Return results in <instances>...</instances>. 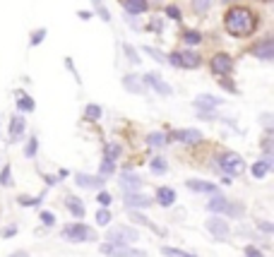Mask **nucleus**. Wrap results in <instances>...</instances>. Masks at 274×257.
Segmentation results:
<instances>
[{
	"instance_id": "nucleus-1",
	"label": "nucleus",
	"mask_w": 274,
	"mask_h": 257,
	"mask_svg": "<svg viewBox=\"0 0 274 257\" xmlns=\"http://www.w3.org/2000/svg\"><path fill=\"white\" fill-rule=\"evenodd\" d=\"M224 29L236 36V39H245L252 36L257 29V15L250 8H243V5H231L226 15H224Z\"/></svg>"
},
{
	"instance_id": "nucleus-2",
	"label": "nucleus",
	"mask_w": 274,
	"mask_h": 257,
	"mask_svg": "<svg viewBox=\"0 0 274 257\" xmlns=\"http://www.w3.org/2000/svg\"><path fill=\"white\" fill-rule=\"evenodd\" d=\"M60 238L63 240H67V243H92L94 240V231L89 228L87 224H67L63 226V231H60Z\"/></svg>"
},
{
	"instance_id": "nucleus-3",
	"label": "nucleus",
	"mask_w": 274,
	"mask_h": 257,
	"mask_svg": "<svg viewBox=\"0 0 274 257\" xmlns=\"http://www.w3.org/2000/svg\"><path fill=\"white\" fill-rule=\"evenodd\" d=\"M219 168L226 176H241L245 171V163H243L241 154H233V151H226L219 156Z\"/></svg>"
},
{
	"instance_id": "nucleus-4",
	"label": "nucleus",
	"mask_w": 274,
	"mask_h": 257,
	"mask_svg": "<svg viewBox=\"0 0 274 257\" xmlns=\"http://www.w3.org/2000/svg\"><path fill=\"white\" fill-rule=\"evenodd\" d=\"M209 67H212V72L217 77H229L233 72V58L229 53H217V55H212Z\"/></svg>"
},
{
	"instance_id": "nucleus-5",
	"label": "nucleus",
	"mask_w": 274,
	"mask_h": 257,
	"mask_svg": "<svg viewBox=\"0 0 274 257\" xmlns=\"http://www.w3.org/2000/svg\"><path fill=\"white\" fill-rule=\"evenodd\" d=\"M101 252L106 257H147L144 250H135V247H128V245H116V243H104Z\"/></svg>"
},
{
	"instance_id": "nucleus-6",
	"label": "nucleus",
	"mask_w": 274,
	"mask_h": 257,
	"mask_svg": "<svg viewBox=\"0 0 274 257\" xmlns=\"http://www.w3.org/2000/svg\"><path fill=\"white\" fill-rule=\"evenodd\" d=\"M250 53L255 58H260V60H274V41L272 39H262V41H257L255 46L250 48Z\"/></svg>"
},
{
	"instance_id": "nucleus-7",
	"label": "nucleus",
	"mask_w": 274,
	"mask_h": 257,
	"mask_svg": "<svg viewBox=\"0 0 274 257\" xmlns=\"http://www.w3.org/2000/svg\"><path fill=\"white\" fill-rule=\"evenodd\" d=\"M207 231L209 233H212V236H217V238H221V240H224V238L229 236L231 233V228H229V224H226V221H224V219H221L219 214L217 216H209L207 219Z\"/></svg>"
},
{
	"instance_id": "nucleus-8",
	"label": "nucleus",
	"mask_w": 274,
	"mask_h": 257,
	"mask_svg": "<svg viewBox=\"0 0 274 257\" xmlns=\"http://www.w3.org/2000/svg\"><path fill=\"white\" fill-rule=\"evenodd\" d=\"M171 139L175 142H183V144H198L200 139H202V132L200 130H193V128H183V130H175Z\"/></svg>"
},
{
	"instance_id": "nucleus-9",
	"label": "nucleus",
	"mask_w": 274,
	"mask_h": 257,
	"mask_svg": "<svg viewBox=\"0 0 274 257\" xmlns=\"http://www.w3.org/2000/svg\"><path fill=\"white\" fill-rule=\"evenodd\" d=\"M142 82H147V84L152 87L154 92H159L161 97H171V87L166 84V82L159 75H156V72H147V75L142 77Z\"/></svg>"
},
{
	"instance_id": "nucleus-10",
	"label": "nucleus",
	"mask_w": 274,
	"mask_h": 257,
	"mask_svg": "<svg viewBox=\"0 0 274 257\" xmlns=\"http://www.w3.org/2000/svg\"><path fill=\"white\" fill-rule=\"evenodd\" d=\"M75 183L79 185V188H84V190H99V188H104L106 178H101V176H87V173H79V176L75 178Z\"/></svg>"
},
{
	"instance_id": "nucleus-11",
	"label": "nucleus",
	"mask_w": 274,
	"mask_h": 257,
	"mask_svg": "<svg viewBox=\"0 0 274 257\" xmlns=\"http://www.w3.org/2000/svg\"><path fill=\"white\" fill-rule=\"evenodd\" d=\"M219 104L221 101L217 97H212V94H198V97H195V108L202 111V113H212Z\"/></svg>"
},
{
	"instance_id": "nucleus-12",
	"label": "nucleus",
	"mask_w": 274,
	"mask_h": 257,
	"mask_svg": "<svg viewBox=\"0 0 274 257\" xmlns=\"http://www.w3.org/2000/svg\"><path fill=\"white\" fill-rule=\"evenodd\" d=\"M125 204L128 207H135V209H147V207H152L154 200H149V197H144V195L135 193V190H130V193H125Z\"/></svg>"
},
{
	"instance_id": "nucleus-13",
	"label": "nucleus",
	"mask_w": 274,
	"mask_h": 257,
	"mask_svg": "<svg viewBox=\"0 0 274 257\" xmlns=\"http://www.w3.org/2000/svg\"><path fill=\"white\" fill-rule=\"evenodd\" d=\"M123 87L130 94H144L147 92V84L142 82V77H137V75H125L123 77Z\"/></svg>"
},
{
	"instance_id": "nucleus-14",
	"label": "nucleus",
	"mask_w": 274,
	"mask_h": 257,
	"mask_svg": "<svg viewBox=\"0 0 274 257\" xmlns=\"http://www.w3.org/2000/svg\"><path fill=\"white\" fill-rule=\"evenodd\" d=\"M229 207H231V202L219 193H217V197H212L207 202V209L212 214H229Z\"/></svg>"
},
{
	"instance_id": "nucleus-15",
	"label": "nucleus",
	"mask_w": 274,
	"mask_h": 257,
	"mask_svg": "<svg viewBox=\"0 0 274 257\" xmlns=\"http://www.w3.org/2000/svg\"><path fill=\"white\" fill-rule=\"evenodd\" d=\"M202 65V58L195 51H180V67L183 70H198Z\"/></svg>"
},
{
	"instance_id": "nucleus-16",
	"label": "nucleus",
	"mask_w": 274,
	"mask_h": 257,
	"mask_svg": "<svg viewBox=\"0 0 274 257\" xmlns=\"http://www.w3.org/2000/svg\"><path fill=\"white\" fill-rule=\"evenodd\" d=\"M24 128H27V120L22 116H15L10 120V142H20L24 137Z\"/></svg>"
},
{
	"instance_id": "nucleus-17",
	"label": "nucleus",
	"mask_w": 274,
	"mask_h": 257,
	"mask_svg": "<svg viewBox=\"0 0 274 257\" xmlns=\"http://www.w3.org/2000/svg\"><path fill=\"white\" fill-rule=\"evenodd\" d=\"M118 183H121V188L125 190V193H130V190H140V188H142L140 176H135V173H123Z\"/></svg>"
},
{
	"instance_id": "nucleus-18",
	"label": "nucleus",
	"mask_w": 274,
	"mask_h": 257,
	"mask_svg": "<svg viewBox=\"0 0 274 257\" xmlns=\"http://www.w3.org/2000/svg\"><path fill=\"white\" fill-rule=\"evenodd\" d=\"M186 185H188V190H193V193H207V195L217 193V185H214V183H207V181H193V178H190Z\"/></svg>"
},
{
	"instance_id": "nucleus-19",
	"label": "nucleus",
	"mask_w": 274,
	"mask_h": 257,
	"mask_svg": "<svg viewBox=\"0 0 274 257\" xmlns=\"http://www.w3.org/2000/svg\"><path fill=\"white\" fill-rule=\"evenodd\" d=\"M121 5L130 15H142V12L149 10V3L147 0H121Z\"/></svg>"
},
{
	"instance_id": "nucleus-20",
	"label": "nucleus",
	"mask_w": 274,
	"mask_h": 257,
	"mask_svg": "<svg viewBox=\"0 0 274 257\" xmlns=\"http://www.w3.org/2000/svg\"><path fill=\"white\" fill-rule=\"evenodd\" d=\"M65 207L72 212V216H77V219H82V216H84V202H82L79 197L67 195V197H65Z\"/></svg>"
},
{
	"instance_id": "nucleus-21",
	"label": "nucleus",
	"mask_w": 274,
	"mask_h": 257,
	"mask_svg": "<svg viewBox=\"0 0 274 257\" xmlns=\"http://www.w3.org/2000/svg\"><path fill=\"white\" fill-rule=\"evenodd\" d=\"M156 202L161 204V207H171V204L175 202L173 188H159V190H156Z\"/></svg>"
},
{
	"instance_id": "nucleus-22",
	"label": "nucleus",
	"mask_w": 274,
	"mask_h": 257,
	"mask_svg": "<svg viewBox=\"0 0 274 257\" xmlns=\"http://www.w3.org/2000/svg\"><path fill=\"white\" fill-rule=\"evenodd\" d=\"M130 221H132V224L147 226V228H152V231H156V233H164V231H161V228H159V226H154L152 221H149V219H147V216H144V214H140V212H137V209H135V212H130Z\"/></svg>"
},
{
	"instance_id": "nucleus-23",
	"label": "nucleus",
	"mask_w": 274,
	"mask_h": 257,
	"mask_svg": "<svg viewBox=\"0 0 274 257\" xmlns=\"http://www.w3.org/2000/svg\"><path fill=\"white\" fill-rule=\"evenodd\" d=\"M180 39H183V43H188V46L193 48V46H198V43H202V34H200L198 29H183V34H180Z\"/></svg>"
},
{
	"instance_id": "nucleus-24",
	"label": "nucleus",
	"mask_w": 274,
	"mask_h": 257,
	"mask_svg": "<svg viewBox=\"0 0 274 257\" xmlns=\"http://www.w3.org/2000/svg\"><path fill=\"white\" fill-rule=\"evenodd\" d=\"M147 144H149V147H166V144H168V137H166L164 132H149V135H147Z\"/></svg>"
},
{
	"instance_id": "nucleus-25",
	"label": "nucleus",
	"mask_w": 274,
	"mask_h": 257,
	"mask_svg": "<svg viewBox=\"0 0 274 257\" xmlns=\"http://www.w3.org/2000/svg\"><path fill=\"white\" fill-rule=\"evenodd\" d=\"M84 120H101V106H97V104H89L87 108H84Z\"/></svg>"
},
{
	"instance_id": "nucleus-26",
	"label": "nucleus",
	"mask_w": 274,
	"mask_h": 257,
	"mask_svg": "<svg viewBox=\"0 0 274 257\" xmlns=\"http://www.w3.org/2000/svg\"><path fill=\"white\" fill-rule=\"evenodd\" d=\"M269 171H272V168H269L264 161H257V163L252 166V176H255V178H264V176H267Z\"/></svg>"
},
{
	"instance_id": "nucleus-27",
	"label": "nucleus",
	"mask_w": 274,
	"mask_h": 257,
	"mask_svg": "<svg viewBox=\"0 0 274 257\" xmlns=\"http://www.w3.org/2000/svg\"><path fill=\"white\" fill-rule=\"evenodd\" d=\"M118 156H121V144H116V142H113V144H106V159L116 163Z\"/></svg>"
},
{
	"instance_id": "nucleus-28",
	"label": "nucleus",
	"mask_w": 274,
	"mask_h": 257,
	"mask_svg": "<svg viewBox=\"0 0 274 257\" xmlns=\"http://www.w3.org/2000/svg\"><path fill=\"white\" fill-rule=\"evenodd\" d=\"M209 8H212V0H193V12L198 15H205Z\"/></svg>"
},
{
	"instance_id": "nucleus-29",
	"label": "nucleus",
	"mask_w": 274,
	"mask_h": 257,
	"mask_svg": "<svg viewBox=\"0 0 274 257\" xmlns=\"http://www.w3.org/2000/svg\"><path fill=\"white\" fill-rule=\"evenodd\" d=\"M17 108H20V111H24V113H32V111H34L32 97H27V94H24V97H20V101H17Z\"/></svg>"
},
{
	"instance_id": "nucleus-30",
	"label": "nucleus",
	"mask_w": 274,
	"mask_h": 257,
	"mask_svg": "<svg viewBox=\"0 0 274 257\" xmlns=\"http://www.w3.org/2000/svg\"><path fill=\"white\" fill-rule=\"evenodd\" d=\"M142 51H144L147 55H152V58L156 60V63H166V55L161 53V51H156V48H152V46H144Z\"/></svg>"
},
{
	"instance_id": "nucleus-31",
	"label": "nucleus",
	"mask_w": 274,
	"mask_h": 257,
	"mask_svg": "<svg viewBox=\"0 0 274 257\" xmlns=\"http://www.w3.org/2000/svg\"><path fill=\"white\" fill-rule=\"evenodd\" d=\"M36 147H39V139L32 137L29 142H27V147H24V156H27V159H34V154H36Z\"/></svg>"
},
{
	"instance_id": "nucleus-32",
	"label": "nucleus",
	"mask_w": 274,
	"mask_h": 257,
	"mask_svg": "<svg viewBox=\"0 0 274 257\" xmlns=\"http://www.w3.org/2000/svg\"><path fill=\"white\" fill-rule=\"evenodd\" d=\"M149 166H152L154 173H166V171H168V166H166V161L161 159V156H159V159H152V163H149Z\"/></svg>"
},
{
	"instance_id": "nucleus-33",
	"label": "nucleus",
	"mask_w": 274,
	"mask_h": 257,
	"mask_svg": "<svg viewBox=\"0 0 274 257\" xmlns=\"http://www.w3.org/2000/svg\"><path fill=\"white\" fill-rule=\"evenodd\" d=\"M109 221H111V212H109V209H99V212H97V224L106 226Z\"/></svg>"
},
{
	"instance_id": "nucleus-34",
	"label": "nucleus",
	"mask_w": 274,
	"mask_h": 257,
	"mask_svg": "<svg viewBox=\"0 0 274 257\" xmlns=\"http://www.w3.org/2000/svg\"><path fill=\"white\" fill-rule=\"evenodd\" d=\"M17 202L22 204V207H34V204L41 202V197H17Z\"/></svg>"
},
{
	"instance_id": "nucleus-35",
	"label": "nucleus",
	"mask_w": 274,
	"mask_h": 257,
	"mask_svg": "<svg viewBox=\"0 0 274 257\" xmlns=\"http://www.w3.org/2000/svg\"><path fill=\"white\" fill-rule=\"evenodd\" d=\"M113 168H116V166H113V161L106 159V161H104V163L99 166V173H101V176H109V173H113Z\"/></svg>"
},
{
	"instance_id": "nucleus-36",
	"label": "nucleus",
	"mask_w": 274,
	"mask_h": 257,
	"mask_svg": "<svg viewBox=\"0 0 274 257\" xmlns=\"http://www.w3.org/2000/svg\"><path fill=\"white\" fill-rule=\"evenodd\" d=\"M123 51H125V55H128V58H130V63H140V58H137V53H135V51H132L130 46H128V43H123Z\"/></svg>"
},
{
	"instance_id": "nucleus-37",
	"label": "nucleus",
	"mask_w": 274,
	"mask_h": 257,
	"mask_svg": "<svg viewBox=\"0 0 274 257\" xmlns=\"http://www.w3.org/2000/svg\"><path fill=\"white\" fill-rule=\"evenodd\" d=\"M219 84L224 87L226 92H231V94H236V92H238V89H236V84H231V79H229V77H221V82H219Z\"/></svg>"
},
{
	"instance_id": "nucleus-38",
	"label": "nucleus",
	"mask_w": 274,
	"mask_h": 257,
	"mask_svg": "<svg viewBox=\"0 0 274 257\" xmlns=\"http://www.w3.org/2000/svg\"><path fill=\"white\" fill-rule=\"evenodd\" d=\"M41 224L53 226V224H55V216L51 214V212H41Z\"/></svg>"
},
{
	"instance_id": "nucleus-39",
	"label": "nucleus",
	"mask_w": 274,
	"mask_h": 257,
	"mask_svg": "<svg viewBox=\"0 0 274 257\" xmlns=\"http://www.w3.org/2000/svg\"><path fill=\"white\" fill-rule=\"evenodd\" d=\"M166 15H168L171 20H180V10H178L175 5H168V8H166Z\"/></svg>"
},
{
	"instance_id": "nucleus-40",
	"label": "nucleus",
	"mask_w": 274,
	"mask_h": 257,
	"mask_svg": "<svg viewBox=\"0 0 274 257\" xmlns=\"http://www.w3.org/2000/svg\"><path fill=\"white\" fill-rule=\"evenodd\" d=\"M10 166H5V171L0 173V185H10Z\"/></svg>"
},
{
	"instance_id": "nucleus-41",
	"label": "nucleus",
	"mask_w": 274,
	"mask_h": 257,
	"mask_svg": "<svg viewBox=\"0 0 274 257\" xmlns=\"http://www.w3.org/2000/svg\"><path fill=\"white\" fill-rule=\"evenodd\" d=\"M41 39H46V29H39V32L32 34V46H36V43L41 41Z\"/></svg>"
},
{
	"instance_id": "nucleus-42",
	"label": "nucleus",
	"mask_w": 274,
	"mask_h": 257,
	"mask_svg": "<svg viewBox=\"0 0 274 257\" xmlns=\"http://www.w3.org/2000/svg\"><path fill=\"white\" fill-rule=\"evenodd\" d=\"M97 202L104 204V207H109V204H111V195L109 193H99V195H97Z\"/></svg>"
},
{
	"instance_id": "nucleus-43",
	"label": "nucleus",
	"mask_w": 274,
	"mask_h": 257,
	"mask_svg": "<svg viewBox=\"0 0 274 257\" xmlns=\"http://www.w3.org/2000/svg\"><path fill=\"white\" fill-rule=\"evenodd\" d=\"M245 255H248V257H262V252H260L255 245H248V247H245Z\"/></svg>"
},
{
	"instance_id": "nucleus-44",
	"label": "nucleus",
	"mask_w": 274,
	"mask_h": 257,
	"mask_svg": "<svg viewBox=\"0 0 274 257\" xmlns=\"http://www.w3.org/2000/svg\"><path fill=\"white\" fill-rule=\"evenodd\" d=\"M257 228H262L264 233H272V231H274V226L267 224V221H257Z\"/></svg>"
},
{
	"instance_id": "nucleus-45",
	"label": "nucleus",
	"mask_w": 274,
	"mask_h": 257,
	"mask_svg": "<svg viewBox=\"0 0 274 257\" xmlns=\"http://www.w3.org/2000/svg\"><path fill=\"white\" fill-rule=\"evenodd\" d=\"M15 233H17V226H8V228L3 231V236H5V238H12Z\"/></svg>"
},
{
	"instance_id": "nucleus-46",
	"label": "nucleus",
	"mask_w": 274,
	"mask_h": 257,
	"mask_svg": "<svg viewBox=\"0 0 274 257\" xmlns=\"http://www.w3.org/2000/svg\"><path fill=\"white\" fill-rule=\"evenodd\" d=\"M97 12H99V15H101V17H104V20H106V22L111 20V15H109V12H106V8H101V5H97Z\"/></svg>"
},
{
	"instance_id": "nucleus-47",
	"label": "nucleus",
	"mask_w": 274,
	"mask_h": 257,
	"mask_svg": "<svg viewBox=\"0 0 274 257\" xmlns=\"http://www.w3.org/2000/svg\"><path fill=\"white\" fill-rule=\"evenodd\" d=\"M262 125L264 128H272V116H269V113H264L262 116Z\"/></svg>"
},
{
	"instance_id": "nucleus-48",
	"label": "nucleus",
	"mask_w": 274,
	"mask_h": 257,
	"mask_svg": "<svg viewBox=\"0 0 274 257\" xmlns=\"http://www.w3.org/2000/svg\"><path fill=\"white\" fill-rule=\"evenodd\" d=\"M152 32H161V20H154L152 22Z\"/></svg>"
},
{
	"instance_id": "nucleus-49",
	"label": "nucleus",
	"mask_w": 274,
	"mask_h": 257,
	"mask_svg": "<svg viewBox=\"0 0 274 257\" xmlns=\"http://www.w3.org/2000/svg\"><path fill=\"white\" fill-rule=\"evenodd\" d=\"M10 257H29V255H27V252H24V250H17V252H12Z\"/></svg>"
},
{
	"instance_id": "nucleus-50",
	"label": "nucleus",
	"mask_w": 274,
	"mask_h": 257,
	"mask_svg": "<svg viewBox=\"0 0 274 257\" xmlns=\"http://www.w3.org/2000/svg\"><path fill=\"white\" fill-rule=\"evenodd\" d=\"M221 3H224V5H236L238 0H221Z\"/></svg>"
},
{
	"instance_id": "nucleus-51",
	"label": "nucleus",
	"mask_w": 274,
	"mask_h": 257,
	"mask_svg": "<svg viewBox=\"0 0 274 257\" xmlns=\"http://www.w3.org/2000/svg\"><path fill=\"white\" fill-rule=\"evenodd\" d=\"M183 257H198V255H190V252H183Z\"/></svg>"
},
{
	"instance_id": "nucleus-52",
	"label": "nucleus",
	"mask_w": 274,
	"mask_h": 257,
	"mask_svg": "<svg viewBox=\"0 0 274 257\" xmlns=\"http://www.w3.org/2000/svg\"><path fill=\"white\" fill-rule=\"evenodd\" d=\"M260 3H269V0H260Z\"/></svg>"
}]
</instances>
